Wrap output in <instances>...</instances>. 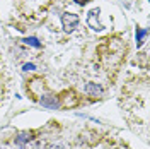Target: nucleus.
I'll return each mask as SVG.
<instances>
[{
  "mask_svg": "<svg viewBox=\"0 0 150 149\" xmlns=\"http://www.w3.org/2000/svg\"><path fill=\"white\" fill-rule=\"evenodd\" d=\"M39 103H41L45 108H48V110H56V108L60 106V101H58V98H56V96H53V94L43 96V98L39 100Z\"/></svg>",
  "mask_w": 150,
  "mask_h": 149,
  "instance_id": "nucleus-3",
  "label": "nucleus"
},
{
  "mask_svg": "<svg viewBox=\"0 0 150 149\" xmlns=\"http://www.w3.org/2000/svg\"><path fill=\"white\" fill-rule=\"evenodd\" d=\"M53 149H62V148H53Z\"/></svg>",
  "mask_w": 150,
  "mask_h": 149,
  "instance_id": "nucleus-10",
  "label": "nucleus"
},
{
  "mask_svg": "<svg viewBox=\"0 0 150 149\" xmlns=\"http://www.w3.org/2000/svg\"><path fill=\"white\" fill-rule=\"evenodd\" d=\"M34 69H36V65H34V64H26V65H24V70H26V72H29V70H34Z\"/></svg>",
  "mask_w": 150,
  "mask_h": 149,
  "instance_id": "nucleus-8",
  "label": "nucleus"
},
{
  "mask_svg": "<svg viewBox=\"0 0 150 149\" xmlns=\"http://www.w3.org/2000/svg\"><path fill=\"white\" fill-rule=\"evenodd\" d=\"M145 38H147V29L138 28L137 29V47H142V45H143Z\"/></svg>",
  "mask_w": 150,
  "mask_h": 149,
  "instance_id": "nucleus-6",
  "label": "nucleus"
},
{
  "mask_svg": "<svg viewBox=\"0 0 150 149\" xmlns=\"http://www.w3.org/2000/svg\"><path fill=\"white\" fill-rule=\"evenodd\" d=\"M31 139H33V134H31V132H22V134H19V137H16V144L22 148V146Z\"/></svg>",
  "mask_w": 150,
  "mask_h": 149,
  "instance_id": "nucleus-5",
  "label": "nucleus"
},
{
  "mask_svg": "<svg viewBox=\"0 0 150 149\" xmlns=\"http://www.w3.org/2000/svg\"><path fill=\"white\" fill-rule=\"evenodd\" d=\"M99 9H92L89 14H87V24H89V28L94 29V31H103V24L99 22Z\"/></svg>",
  "mask_w": 150,
  "mask_h": 149,
  "instance_id": "nucleus-2",
  "label": "nucleus"
},
{
  "mask_svg": "<svg viewBox=\"0 0 150 149\" xmlns=\"http://www.w3.org/2000/svg\"><path fill=\"white\" fill-rule=\"evenodd\" d=\"M79 16L77 14H72V12H63L62 14V26L67 33H72L77 26H79Z\"/></svg>",
  "mask_w": 150,
  "mask_h": 149,
  "instance_id": "nucleus-1",
  "label": "nucleus"
},
{
  "mask_svg": "<svg viewBox=\"0 0 150 149\" xmlns=\"http://www.w3.org/2000/svg\"><path fill=\"white\" fill-rule=\"evenodd\" d=\"M84 91L89 96H103V87L97 82H87L84 86Z\"/></svg>",
  "mask_w": 150,
  "mask_h": 149,
  "instance_id": "nucleus-4",
  "label": "nucleus"
},
{
  "mask_svg": "<svg viewBox=\"0 0 150 149\" xmlns=\"http://www.w3.org/2000/svg\"><path fill=\"white\" fill-rule=\"evenodd\" d=\"M24 43H26V45H31V47H34V48H41V43H39V39H38V38H34V36L26 38V39H24Z\"/></svg>",
  "mask_w": 150,
  "mask_h": 149,
  "instance_id": "nucleus-7",
  "label": "nucleus"
},
{
  "mask_svg": "<svg viewBox=\"0 0 150 149\" xmlns=\"http://www.w3.org/2000/svg\"><path fill=\"white\" fill-rule=\"evenodd\" d=\"M75 2H77V4H79V5H85V4H87V2H89V0H75Z\"/></svg>",
  "mask_w": 150,
  "mask_h": 149,
  "instance_id": "nucleus-9",
  "label": "nucleus"
}]
</instances>
